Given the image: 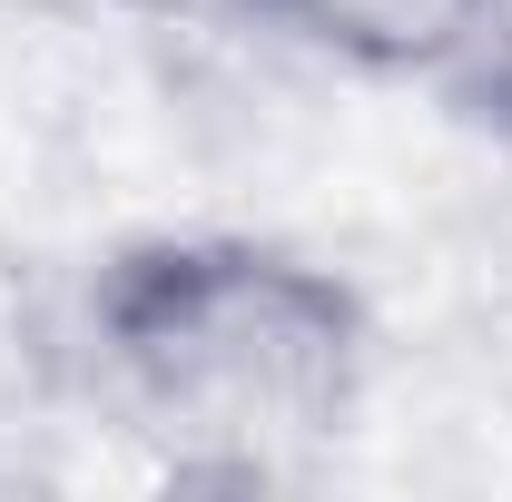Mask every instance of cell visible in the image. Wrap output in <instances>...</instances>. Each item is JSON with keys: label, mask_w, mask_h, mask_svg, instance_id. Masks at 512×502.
<instances>
[{"label": "cell", "mask_w": 512, "mask_h": 502, "mask_svg": "<svg viewBox=\"0 0 512 502\" xmlns=\"http://www.w3.org/2000/svg\"><path fill=\"white\" fill-rule=\"evenodd\" d=\"M444 99H453V119L512 138V0H483V30H473V50L444 69Z\"/></svg>", "instance_id": "3957f363"}, {"label": "cell", "mask_w": 512, "mask_h": 502, "mask_svg": "<svg viewBox=\"0 0 512 502\" xmlns=\"http://www.w3.org/2000/svg\"><path fill=\"white\" fill-rule=\"evenodd\" d=\"M158 30H247V0H119Z\"/></svg>", "instance_id": "277c9868"}, {"label": "cell", "mask_w": 512, "mask_h": 502, "mask_svg": "<svg viewBox=\"0 0 512 502\" xmlns=\"http://www.w3.org/2000/svg\"><path fill=\"white\" fill-rule=\"evenodd\" d=\"M89 365L178 473L266 483L355 424L375 384V306L286 237L158 227L119 237L79 296Z\"/></svg>", "instance_id": "6da1fadb"}, {"label": "cell", "mask_w": 512, "mask_h": 502, "mask_svg": "<svg viewBox=\"0 0 512 502\" xmlns=\"http://www.w3.org/2000/svg\"><path fill=\"white\" fill-rule=\"evenodd\" d=\"M247 30L296 40V50L355 69V79H424V89H444V69L483 30V0H247Z\"/></svg>", "instance_id": "7a4b0ae2"}]
</instances>
